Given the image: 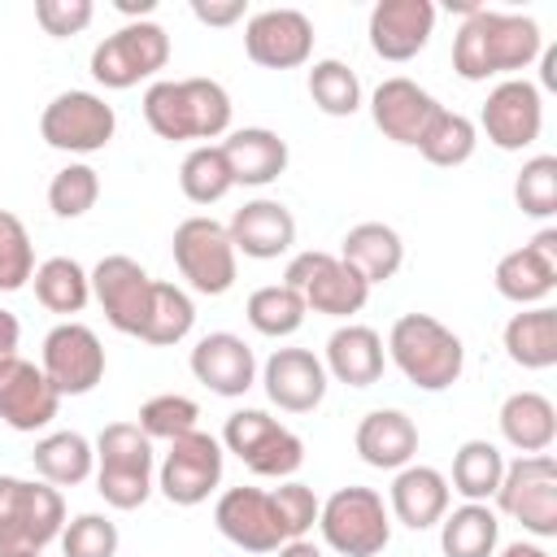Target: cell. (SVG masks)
Returning a JSON list of instances; mask_svg holds the SVG:
<instances>
[{"label":"cell","instance_id":"obj_19","mask_svg":"<svg viewBox=\"0 0 557 557\" xmlns=\"http://www.w3.org/2000/svg\"><path fill=\"white\" fill-rule=\"evenodd\" d=\"M57 409H61V396L35 361H26V357L0 361V422L9 431L35 435L57 418Z\"/></svg>","mask_w":557,"mask_h":557},{"label":"cell","instance_id":"obj_46","mask_svg":"<svg viewBox=\"0 0 557 557\" xmlns=\"http://www.w3.org/2000/svg\"><path fill=\"white\" fill-rule=\"evenodd\" d=\"M270 500H274V513H278L283 535L287 540H309V531L318 527V509H322L318 492L309 483H300V479H283L270 492Z\"/></svg>","mask_w":557,"mask_h":557},{"label":"cell","instance_id":"obj_51","mask_svg":"<svg viewBox=\"0 0 557 557\" xmlns=\"http://www.w3.org/2000/svg\"><path fill=\"white\" fill-rule=\"evenodd\" d=\"M274 557H326V553L313 540H287V544L274 548Z\"/></svg>","mask_w":557,"mask_h":557},{"label":"cell","instance_id":"obj_21","mask_svg":"<svg viewBox=\"0 0 557 557\" xmlns=\"http://www.w3.org/2000/svg\"><path fill=\"white\" fill-rule=\"evenodd\" d=\"M326 366L309 348H274L261 366V387L283 413H313L326 400Z\"/></svg>","mask_w":557,"mask_h":557},{"label":"cell","instance_id":"obj_15","mask_svg":"<svg viewBox=\"0 0 557 557\" xmlns=\"http://www.w3.org/2000/svg\"><path fill=\"white\" fill-rule=\"evenodd\" d=\"M91 300L104 309L109 326L122 331V335H139L144 331V318H148V305H152V274L126 257V252H109L100 257L91 270Z\"/></svg>","mask_w":557,"mask_h":557},{"label":"cell","instance_id":"obj_18","mask_svg":"<svg viewBox=\"0 0 557 557\" xmlns=\"http://www.w3.org/2000/svg\"><path fill=\"white\" fill-rule=\"evenodd\" d=\"M496 292L505 300H513L518 309H531V305H544L553 292H557V231L544 226L531 244L505 252L496 261V274H492Z\"/></svg>","mask_w":557,"mask_h":557},{"label":"cell","instance_id":"obj_13","mask_svg":"<svg viewBox=\"0 0 557 557\" xmlns=\"http://www.w3.org/2000/svg\"><path fill=\"white\" fill-rule=\"evenodd\" d=\"M222 457H226L222 440H213L200 426L170 440V448L157 466V492L178 509H191V505L209 500L222 483Z\"/></svg>","mask_w":557,"mask_h":557},{"label":"cell","instance_id":"obj_44","mask_svg":"<svg viewBox=\"0 0 557 557\" xmlns=\"http://www.w3.org/2000/svg\"><path fill=\"white\" fill-rule=\"evenodd\" d=\"M35 274V244L17 213L0 209V292H22Z\"/></svg>","mask_w":557,"mask_h":557},{"label":"cell","instance_id":"obj_34","mask_svg":"<svg viewBox=\"0 0 557 557\" xmlns=\"http://www.w3.org/2000/svg\"><path fill=\"white\" fill-rule=\"evenodd\" d=\"M500 544V518L483 500H466L440 518L444 557H492Z\"/></svg>","mask_w":557,"mask_h":557},{"label":"cell","instance_id":"obj_50","mask_svg":"<svg viewBox=\"0 0 557 557\" xmlns=\"http://www.w3.org/2000/svg\"><path fill=\"white\" fill-rule=\"evenodd\" d=\"M17 339H22V322H17V313L0 309V361H4V357H17Z\"/></svg>","mask_w":557,"mask_h":557},{"label":"cell","instance_id":"obj_2","mask_svg":"<svg viewBox=\"0 0 557 557\" xmlns=\"http://www.w3.org/2000/svg\"><path fill=\"white\" fill-rule=\"evenodd\" d=\"M144 122L157 139H222L231 131V96L218 78H157L144 91Z\"/></svg>","mask_w":557,"mask_h":557},{"label":"cell","instance_id":"obj_43","mask_svg":"<svg viewBox=\"0 0 557 557\" xmlns=\"http://www.w3.org/2000/svg\"><path fill=\"white\" fill-rule=\"evenodd\" d=\"M196 422H200V405L191 400V396H178V392H161V396H148L144 405H139V431L148 435V440H178V435H187V431H196Z\"/></svg>","mask_w":557,"mask_h":557},{"label":"cell","instance_id":"obj_35","mask_svg":"<svg viewBox=\"0 0 557 557\" xmlns=\"http://www.w3.org/2000/svg\"><path fill=\"white\" fill-rule=\"evenodd\" d=\"M30 283H35V300L48 313H83L87 300H91V278H87V270L74 257H48V261H39L35 274H30Z\"/></svg>","mask_w":557,"mask_h":557},{"label":"cell","instance_id":"obj_28","mask_svg":"<svg viewBox=\"0 0 557 557\" xmlns=\"http://www.w3.org/2000/svg\"><path fill=\"white\" fill-rule=\"evenodd\" d=\"M357 453L374 470H405L418 457V426L405 409H370L352 435Z\"/></svg>","mask_w":557,"mask_h":557},{"label":"cell","instance_id":"obj_17","mask_svg":"<svg viewBox=\"0 0 557 557\" xmlns=\"http://www.w3.org/2000/svg\"><path fill=\"white\" fill-rule=\"evenodd\" d=\"M244 52L261 70H296L313 57V22L300 9H261L244 22Z\"/></svg>","mask_w":557,"mask_h":557},{"label":"cell","instance_id":"obj_38","mask_svg":"<svg viewBox=\"0 0 557 557\" xmlns=\"http://www.w3.org/2000/svg\"><path fill=\"white\" fill-rule=\"evenodd\" d=\"M474 148H479V126H474L466 113H457V109H440V113L426 122L422 139H418V152H422L431 165H440V170L466 165V161L474 157Z\"/></svg>","mask_w":557,"mask_h":557},{"label":"cell","instance_id":"obj_5","mask_svg":"<svg viewBox=\"0 0 557 557\" xmlns=\"http://www.w3.org/2000/svg\"><path fill=\"white\" fill-rule=\"evenodd\" d=\"M91 479H96V492L104 496V505L139 509L157 487L152 440L135 422H109L96 435V474Z\"/></svg>","mask_w":557,"mask_h":557},{"label":"cell","instance_id":"obj_29","mask_svg":"<svg viewBox=\"0 0 557 557\" xmlns=\"http://www.w3.org/2000/svg\"><path fill=\"white\" fill-rule=\"evenodd\" d=\"M383 335L374 326H361V322H348V326H335L331 339H326V379L335 383H348V387H370L383 379Z\"/></svg>","mask_w":557,"mask_h":557},{"label":"cell","instance_id":"obj_42","mask_svg":"<svg viewBox=\"0 0 557 557\" xmlns=\"http://www.w3.org/2000/svg\"><path fill=\"white\" fill-rule=\"evenodd\" d=\"M96 200H100V174H96L87 161L61 165V170L52 174V183H48V209H52L57 218H65V222L91 213Z\"/></svg>","mask_w":557,"mask_h":557},{"label":"cell","instance_id":"obj_39","mask_svg":"<svg viewBox=\"0 0 557 557\" xmlns=\"http://www.w3.org/2000/svg\"><path fill=\"white\" fill-rule=\"evenodd\" d=\"M244 313H248V326H252L257 335L283 339V335H296V331L305 326V313H309V309H305L300 292H292L287 283H265V287H257V292L248 296Z\"/></svg>","mask_w":557,"mask_h":557},{"label":"cell","instance_id":"obj_30","mask_svg":"<svg viewBox=\"0 0 557 557\" xmlns=\"http://www.w3.org/2000/svg\"><path fill=\"white\" fill-rule=\"evenodd\" d=\"M348 270H357L366 278V287H379L387 278H396V270L405 265V244L396 235V226L387 222H357L335 252Z\"/></svg>","mask_w":557,"mask_h":557},{"label":"cell","instance_id":"obj_6","mask_svg":"<svg viewBox=\"0 0 557 557\" xmlns=\"http://www.w3.org/2000/svg\"><path fill=\"white\" fill-rule=\"evenodd\" d=\"M318 531L339 557H379L392 544V513L374 487H335L318 509Z\"/></svg>","mask_w":557,"mask_h":557},{"label":"cell","instance_id":"obj_25","mask_svg":"<svg viewBox=\"0 0 557 557\" xmlns=\"http://www.w3.org/2000/svg\"><path fill=\"white\" fill-rule=\"evenodd\" d=\"M235 252L252 257V261H274L283 252H292L296 244V218L283 200H270V196H257L248 200L244 209L231 213V226H226Z\"/></svg>","mask_w":557,"mask_h":557},{"label":"cell","instance_id":"obj_1","mask_svg":"<svg viewBox=\"0 0 557 557\" xmlns=\"http://www.w3.org/2000/svg\"><path fill=\"white\" fill-rule=\"evenodd\" d=\"M544 52L540 22L527 13H500V9H470L461 30L453 35V70L466 83H487L496 74L513 78Z\"/></svg>","mask_w":557,"mask_h":557},{"label":"cell","instance_id":"obj_40","mask_svg":"<svg viewBox=\"0 0 557 557\" xmlns=\"http://www.w3.org/2000/svg\"><path fill=\"white\" fill-rule=\"evenodd\" d=\"M178 187H183V196H187L191 205H218V200L235 187L222 148H218V144H196V148L183 157V165H178Z\"/></svg>","mask_w":557,"mask_h":557},{"label":"cell","instance_id":"obj_41","mask_svg":"<svg viewBox=\"0 0 557 557\" xmlns=\"http://www.w3.org/2000/svg\"><path fill=\"white\" fill-rule=\"evenodd\" d=\"M309 100L326 117H352L361 109V78L344 61L322 57V61L309 65Z\"/></svg>","mask_w":557,"mask_h":557},{"label":"cell","instance_id":"obj_27","mask_svg":"<svg viewBox=\"0 0 557 557\" xmlns=\"http://www.w3.org/2000/svg\"><path fill=\"white\" fill-rule=\"evenodd\" d=\"M226 165H231V178L235 187H265L274 183L283 170H287V139L270 126H239V131H226V139L218 144Z\"/></svg>","mask_w":557,"mask_h":557},{"label":"cell","instance_id":"obj_36","mask_svg":"<svg viewBox=\"0 0 557 557\" xmlns=\"http://www.w3.org/2000/svg\"><path fill=\"white\" fill-rule=\"evenodd\" d=\"M191 326H196V305H191V296H187L178 283L157 278L139 339L152 344V348H174V344H183V339L191 335Z\"/></svg>","mask_w":557,"mask_h":557},{"label":"cell","instance_id":"obj_49","mask_svg":"<svg viewBox=\"0 0 557 557\" xmlns=\"http://www.w3.org/2000/svg\"><path fill=\"white\" fill-rule=\"evenodd\" d=\"M191 17L205 26H235L248 17V0H191Z\"/></svg>","mask_w":557,"mask_h":557},{"label":"cell","instance_id":"obj_14","mask_svg":"<svg viewBox=\"0 0 557 557\" xmlns=\"http://www.w3.org/2000/svg\"><path fill=\"white\" fill-rule=\"evenodd\" d=\"M39 370L44 379L57 387V396H87L96 392V383L104 379V344L91 326L83 322H57L44 335V352H39Z\"/></svg>","mask_w":557,"mask_h":557},{"label":"cell","instance_id":"obj_20","mask_svg":"<svg viewBox=\"0 0 557 557\" xmlns=\"http://www.w3.org/2000/svg\"><path fill=\"white\" fill-rule=\"evenodd\" d=\"M213 522L218 531L244 548V553H274L278 544H287L283 527H278V513H274V500L265 487H226L213 505Z\"/></svg>","mask_w":557,"mask_h":557},{"label":"cell","instance_id":"obj_3","mask_svg":"<svg viewBox=\"0 0 557 557\" xmlns=\"http://www.w3.org/2000/svg\"><path fill=\"white\" fill-rule=\"evenodd\" d=\"M392 366L418 387V392H444L466 370V344L453 326H444L431 313H400L387 331Z\"/></svg>","mask_w":557,"mask_h":557},{"label":"cell","instance_id":"obj_7","mask_svg":"<svg viewBox=\"0 0 557 557\" xmlns=\"http://www.w3.org/2000/svg\"><path fill=\"white\" fill-rule=\"evenodd\" d=\"M170 65V35L161 22H126L91 48V78L109 91H126Z\"/></svg>","mask_w":557,"mask_h":557},{"label":"cell","instance_id":"obj_53","mask_svg":"<svg viewBox=\"0 0 557 557\" xmlns=\"http://www.w3.org/2000/svg\"><path fill=\"white\" fill-rule=\"evenodd\" d=\"M540 61H544V70H540V83L553 91V87H557V48H544V52H540Z\"/></svg>","mask_w":557,"mask_h":557},{"label":"cell","instance_id":"obj_10","mask_svg":"<svg viewBox=\"0 0 557 557\" xmlns=\"http://www.w3.org/2000/svg\"><path fill=\"white\" fill-rule=\"evenodd\" d=\"M492 500L505 518H513L535 540H553L557 535V461L548 453L505 461V474Z\"/></svg>","mask_w":557,"mask_h":557},{"label":"cell","instance_id":"obj_31","mask_svg":"<svg viewBox=\"0 0 557 557\" xmlns=\"http://www.w3.org/2000/svg\"><path fill=\"white\" fill-rule=\"evenodd\" d=\"M500 435L509 448H518V457H531V453H548L553 440H557V409L544 392H513L505 396L500 413Z\"/></svg>","mask_w":557,"mask_h":557},{"label":"cell","instance_id":"obj_47","mask_svg":"<svg viewBox=\"0 0 557 557\" xmlns=\"http://www.w3.org/2000/svg\"><path fill=\"white\" fill-rule=\"evenodd\" d=\"M61 557H117V522L104 513H78L61 527Z\"/></svg>","mask_w":557,"mask_h":557},{"label":"cell","instance_id":"obj_23","mask_svg":"<svg viewBox=\"0 0 557 557\" xmlns=\"http://www.w3.org/2000/svg\"><path fill=\"white\" fill-rule=\"evenodd\" d=\"M440 109H444V104H440L426 87H418L413 78H405V74L383 78V83L370 91V117H374V126H379L392 144H405V148H418L426 122H431Z\"/></svg>","mask_w":557,"mask_h":557},{"label":"cell","instance_id":"obj_33","mask_svg":"<svg viewBox=\"0 0 557 557\" xmlns=\"http://www.w3.org/2000/svg\"><path fill=\"white\" fill-rule=\"evenodd\" d=\"M35 474L52 487H78L96 474V444L78 431H52L44 440H35Z\"/></svg>","mask_w":557,"mask_h":557},{"label":"cell","instance_id":"obj_11","mask_svg":"<svg viewBox=\"0 0 557 557\" xmlns=\"http://www.w3.org/2000/svg\"><path fill=\"white\" fill-rule=\"evenodd\" d=\"M283 283L292 292H300L309 313H326V318H352L370 300L366 278L357 270H348L335 252H322V248L296 252L283 270Z\"/></svg>","mask_w":557,"mask_h":557},{"label":"cell","instance_id":"obj_22","mask_svg":"<svg viewBox=\"0 0 557 557\" xmlns=\"http://www.w3.org/2000/svg\"><path fill=\"white\" fill-rule=\"evenodd\" d=\"M370 48L383 61H413L435 35V4L431 0H379L370 9Z\"/></svg>","mask_w":557,"mask_h":557},{"label":"cell","instance_id":"obj_8","mask_svg":"<svg viewBox=\"0 0 557 557\" xmlns=\"http://www.w3.org/2000/svg\"><path fill=\"white\" fill-rule=\"evenodd\" d=\"M170 252H174V265L187 278L191 292H200V296H226L235 287L239 252H235V244H231V235H226L222 222H213L205 213L183 218L174 226Z\"/></svg>","mask_w":557,"mask_h":557},{"label":"cell","instance_id":"obj_54","mask_svg":"<svg viewBox=\"0 0 557 557\" xmlns=\"http://www.w3.org/2000/svg\"><path fill=\"white\" fill-rule=\"evenodd\" d=\"M117 9H122V13H131L135 22H148V13L157 9V0H117Z\"/></svg>","mask_w":557,"mask_h":557},{"label":"cell","instance_id":"obj_12","mask_svg":"<svg viewBox=\"0 0 557 557\" xmlns=\"http://www.w3.org/2000/svg\"><path fill=\"white\" fill-rule=\"evenodd\" d=\"M117 131V113L96 91H61L39 113V139L57 152H100Z\"/></svg>","mask_w":557,"mask_h":557},{"label":"cell","instance_id":"obj_37","mask_svg":"<svg viewBox=\"0 0 557 557\" xmlns=\"http://www.w3.org/2000/svg\"><path fill=\"white\" fill-rule=\"evenodd\" d=\"M500 474H505V453L492 444V440H466L457 453H453V479L448 487L466 500H492L496 487H500Z\"/></svg>","mask_w":557,"mask_h":557},{"label":"cell","instance_id":"obj_24","mask_svg":"<svg viewBox=\"0 0 557 557\" xmlns=\"http://www.w3.org/2000/svg\"><path fill=\"white\" fill-rule=\"evenodd\" d=\"M187 366H191L196 383H205L213 396H226V400L244 396L257 383V357H252V348L235 331L200 335L191 357H187Z\"/></svg>","mask_w":557,"mask_h":557},{"label":"cell","instance_id":"obj_16","mask_svg":"<svg viewBox=\"0 0 557 557\" xmlns=\"http://www.w3.org/2000/svg\"><path fill=\"white\" fill-rule=\"evenodd\" d=\"M479 131L487 135L492 148L500 152H522L540 139L544 131V100H540V87L527 83V78H500L483 109H479Z\"/></svg>","mask_w":557,"mask_h":557},{"label":"cell","instance_id":"obj_32","mask_svg":"<svg viewBox=\"0 0 557 557\" xmlns=\"http://www.w3.org/2000/svg\"><path fill=\"white\" fill-rule=\"evenodd\" d=\"M505 357L522 370H553L557 366V309L531 305L505 322Z\"/></svg>","mask_w":557,"mask_h":557},{"label":"cell","instance_id":"obj_9","mask_svg":"<svg viewBox=\"0 0 557 557\" xmlns=\"http://www.w3.org/2000/svg\"><path fill=\"white\" fill-rule=\"evenodd\" d=\"M222 448L235 453L261 479H292L305 466V440L265 409H235L222 426Z\"/></svg>","mask_w":557,"mask_h":557},{"label":"cell","instance_id":"obj_26","mask_svg":"<svg viewBox=\"0 0 557 557\" xmlns=\"http://www.w3.org/2000/svg\"><path fill=\"white\" fill-rule=\"evenodd\" d=\"M448 500H453V487L435 466H413L409 461L405 470H396V479L387 487V513L409 531L440 527V518L448 513Z\"/></svg>","mask_w":557,"mask_h":557},{"label":"cell","instance_id":"obj_52","mask_svg":"<svg viewBox=\"0 0 557 557\" xmlns=\"http://www.w3.org/2000/svg\"><path fill=\"white\" fill-rule=\"evenodd\" d=\"M500 557H553V553L544 544H535V540H513V544H505Z\"/></svg>","mask_w":557,"mask_h":557},{"label":"cell","instance_id":"obj_4","mask_svg":"<svg viewBox=\"0 0 557 557\" xmlns=\"http://www.w3.org/2000/svg\"><path fill=\"white\" fill-rule=\"evenodd\" d=\"M65 500L52 483L0 474V557H39L61 540Z\"/></svg>","mask_w":557,"mask_h":557},{"label":"cell","instance_id":"obj_45","mask_svg":"<svg viewBox=\"0 0 557 557\" xmlns=\"http://www.w3.org/2000/svg\"><path fill=\"white\" fill-rule=\"evenodd\" d=\"M513 200L527 218H553L557 213V157L540 152V157L522 161V170L513 178Z\"/></svg>","mask_w":557,"mask_h":557},{"label":"cell","instance_id":"obj_48","mask_svg":"<svg viewBox=\"0 0 557 557\" xmlns=\"http://www.w3.org/2000/svg\"><path fill=\"white\" fill-rule=\"evenodd\" d=\"M91 17H96V4L91 0H35V22L52 39H70V35L87 30Z\"/></svg>","mask_w":557,"mask_h":557}]
</instances>
